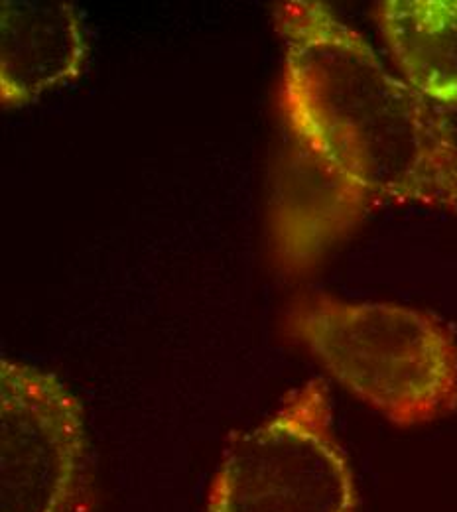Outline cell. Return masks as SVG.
<instances>
[{"instance_id": "6da1fadb", "label": "cell", "mask_w": 457, "mask_h": 512, "mask_svg": "<svg viewBox=\"0 0 457 512\" xmlns=\"http://www.w3.org/2000/svg\"><path fill=\"white\" fill-rule=\"evenodd\" d=\"M284 44L270 243L300 274L385 205L457 217V130L318 0L274 8Z\"/></svg>"}, {"instance_id": "7a4b0ae2", "label": "cell", "mask_w": 457, "mask_h": 512, "mask_svg": "<svg viewBox=\"0 0 457 512\" xmlns=\"http://www.w3.org/2000/svg\"><path fill=\"white\" fill-rule=\"evenodd\" d=\"M288 337L327 375L400 428L457 412V341L436 316L329 294L298 298Z\"/></svg>"}, {"instance_id": "3957f363", "label": "cell", "mask_w": 457, "mask_h": 512, "mask_svg": "<svg viewBox=\"0 0 457 512\" xmlns=\"http://www.w3.org/2000/svg\"><path fill=\"white\" fill-rule=\"evenodd\" d=\"M349 457L322 379L290 390L259 426L235 434L211 479L205 512H357Z\"/></svg>"}, {"instance_id": "277c9868", "label": "cell", "mask_w": 457, "mask_h": 512, "mask_svg": "<svg viewBox=\"0 0 457 512\" xmlns=\"http://www.w3.org/2000/svg\"><path fill=\"white\" fill-rule=\"evenodd\" d=\"M83 406L54 373L0 359V512H93Z\"/></svg>"}, {"instance_id": "5b68a950", "label": "cell", "mask_w": 457, "mask_h": 512, "mask_svg": "<svg viewBox=\"0 0 457 512\" xmlns=\"http://www.w3.org/2000/svg\"><path fill=\"white\" fill-rule=\"evenodd\" d=\"M89 46L79 12L62 0H2L0 4V103L30 105L73 83Z\"/></svg>"}, {"instance_id": "8992f818", "label": "cell", "mask_w": 457, "mask_h": 512, "mask_svg": "<svg viewBox=\"0 0 457 512\" xmlns=\"http://www.w3.org/2000/svg\"><path fill=\"white\" fill-rule=\"evenodd\" d=\"M373 16L404 83L440 111H456L457 0H383Z\"/></svg>"}]
</instances>
